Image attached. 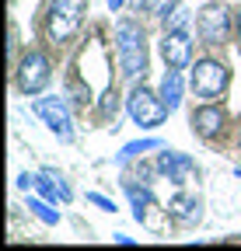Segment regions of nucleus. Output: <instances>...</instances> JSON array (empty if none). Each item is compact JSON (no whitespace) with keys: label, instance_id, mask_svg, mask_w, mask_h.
<instances>
[{"label":"nucleus","instance_id":"12","mask_svg":"<svg viewBox=\"0 0 241 251\" xmlns=\"http://www.w3.org/2000/svg\"><path fill=\"white\" fill-rule=\"evenodd\" d=\"M126 196H130V202H133V216H136V220H143L147 209L154 206V196H150L147 185H140V188H136V185H126Z\"/></svg>","mask_w":241,"mask_h":251},{"label":"nucleus","instance_id":"10","mask_svg":"<svg viewBox=\"0 0 241 251\" xmlns=\"http://www.w3.org/2000/svg\"><path fill=\"white\" fill-rule=\"evenodd\" d=\"M224 108H217V105H203V108H196L192 112V129L199 133V136H217L220 133V126H224Z\"/></svg>","mask_w":241,"mask_h":251},{"label":"nucleus","instance_id":"18","mask_svg":"<svg viewBox=\"0 0 241 251\" xmlns=\"http://www.w3.org/2000/svg\"><path fill=\"white\" fill-rule=\"evenodd\" d=\"M102 112L115 119V112H119V94H115V87H108V91L102 94Z\"/></svg>","mask_w":241,"mask_h":251},{"label":"nucleus","instance_id":"20","mask_svg":"<svg viewBox=\"0 0 241 251\" xmlns=\"http://www.w3.org/2000/svg\"><path fill=\"white\" fill-rule=\"evenodd\" d=\"M28 185H35L32 175H18V188H28Z\"/></svg>","mask_w":241,"mask_h":251},{"label":"nucleus","instance_id":"16","mask_svg":"<svg viewBox=\"0 0 241 251\" xmlns=\"http://www.w3.org/2000/svg\"><path fill=\"white\" fill-rule=\"evenodd\" d=\"M140 7H143V14L161 18V14H168V11L175 7V0H140Z\"/></svg>","mask_w":241,"mask_h":251},{"label":"nucleus","instance_id":"17","mask_svg":"<svg viewBox=\"0 0 241 251\" xmlns=\"http://www.w3.org/2000/svg\"><path fill=\"white\" fill-rule=\"evenodd\" d=\"M186 25H189V11L175 4V7L168 11V31H175V28H186Z\"/></svg>","mask_w":241,"mask_h":251},{"label":"nucleus","instance_id":"3","mask_svg":"<svg viewBox=\"0 0 241 251\" xmlns=\"http://www.w3.org/2000/svg\"><path fill=\"white\" fill-rule=\"evenodd\" d=\"M84 11H87V0H53L49 4V35H53V42H67L77 31Z\"/></svg>","mask_w":241,"mask_h":251},{"label":"nucleus","instance_id":"15","mask_svg":"<svg viewBox=\"0 0 241 251\" xmlns=\"http://www.w3.org/2000/svg\"><path fill=\"white\" fill-rule=\"evenodd\" d=\"M28 209H32V213L42 220V224H49V227H56V224H59V213H56V209H49L42 199H28Z\"/></svg>","mask_w":241,"mask_h":251},{"label":"nucleus","instance_id":"21","mask_svg":"<svg viewBox=\"0 0 241 251\" xmlns=\"http://www.w3.org/2000/svg\"><path fill=\"white\" fill-rule=\"evenodd\" d=\"M105 4H108V11H119V7L126 4V0H105Z\"/></svg>","mask_w":241,"mask_h":251},{"label":"nucleus","instance_id":"5","mask_svg":"<svg viewBox=\"0 0 241 251\" xmlns=\"http://www.w3.org/2000/svg\"><path fill=\"white\" fill-rule=\"evenodd\" d=\"M224 87H227V67H224V63L199 59L196 67H192V91L199 94V98L214 101V98L224 94Z\"/></svg>","mask_w":241,"mask_h":251},{"label":"nucleus","instance_id":"8","mask_svg":"<svg viewBox=\"0 0 241 251\" xmlns=\"http://www.w3.org/2000/svg\"><path fill=\"white\" fill-rule=\"evenodd\" d=\"M161 56L171 70H182L189 67V56H192V39L186 28H175V31H164V42H161Z\"/></svg>","mask_w":241,"mask_h":251},{"label":"nucleus","instance_id":"14","mask_svg":"<svg viewBox=\"0 0 241 251\" xmlns=\"http://www.w3.org/2000/svg\"><path fill=\"white\" fill-rule=\"evenodd\" d=\"M147 150H164V143L161 140H136V143H126L123 147V153H119V161H133V157H140V153H147Z\"/></svg>","mask_w":241,"mask_h":251},{"label":"nucleus","instance_id":"22","mask_svg":"<svg viewBox=\"0 0 241 251\" xmlns=\"http://www.w3.org/2000/svg\"><path fill=\"white\" fill-rule=\"evenodd\" d=\"M238 31H241V14H238Z\"/></svg>","mask_w":241,"mask_h":251},{"label":"nucleus","instance_id":"13","mask_svg":"<svg viewBox=\"0 0 241 251\" xmlns=\"http://www.w3.org/2000/svg\"><path fill=\"white\" fill-rule=\"evenodd\" d=\"M171 216L182 220V224H196L199 220V202L189 199V196H178V199H171Z\"/></svg>","mask_w":241,"mask_h":251},{"label":"nucleus","instance_id":"6","mask_svg":"<svg viewBox=\"0 0 241 251\" xmlns=\"http://www.w3.org/2000/svg\"><path fill=\"white\" fill-rule=\"evenodd\" d=\"M35 115H39L63 143L74 140V122H70V112H67V101H63V98H39V101H35Z\"/></svg>","mask_w":241,"mask_h":251},{"label":"nucleus","instance_id":"9","mask_svg":"<svg viewBox=\"0 0 241 251\" xmlns=\"http://www.w3.org/2000/svg\"><path fill=\"white\" fill-rule=\"evenodd\" d=\"M158 171L168 175V181H175V185L196 181V164L189 161L186 153H175V150H164V153L158 157Z\"/></svg>","mask_w":241,"mask_h":251},{"label":"nucleus","instance_id":"11","mask_svg":"<svg viewBox=\"0 0 241 251\" xmlns=\"http://www.w3.org/2000/svg\"><path fill=\"white\" fill-rule=\"evenodd\" d=\"M161 101L168 105V112H175L178 105H182V74L171 70V67H168V74L161 80Z\"/></svg>","mask_w":241,"mask_h":251},{"label":"nucleus","instance_id":"1","mask_svg":"<svg viewBox=\"0 0 241 251\" xmlns=\"http://www.w3.org/2000/svg\"><path fill=\"white\" fill-rule=\"evenodd\" d=\"M115 49H119V67L126 77H143L147 70V42L136 21H119L115 25Z\"/></svg>","mask_w":241,"mask_h":251},{"label":"nucleus","instance_id":"4","mask_svg":"<svg viewBox=\"0 0 241 251\" xmlns=\"http://www.w3.org/2000/svg\"><path fill=\"white\" fill-rule=\"evenodd\" d=\"M196 31L206 46H224L231 35V11L224 4H206L196 18Z\"/></svg>","mask_w":241,"mask_h":251},{"label":"nucleus","instance_id":"7","mask_svg":"<svg viewBox=\"0 0 241 251\" xmlns=\"http://www.w3.org/2000/svg\"><path fill=\"white\" fill-rule=\"evenodd\" d=\"M46 84H49V59L42 52H28L18 63V87L25 94H39Z\"/></svg>","mask_w":241,"mask_h":251},{"label":"nucleus","instance_id":"2","mask_svg":"<svg viewBox=\"0 0 241 251\" xmlns=\"http://www.w3.org/2000/svg\"><path fill=\"white\" fill-rule=\"evenodd\" d=\"M126 108H130V119L140 126V129H150V126H161V122L171 115V112H168V105L158 98V94H150L143 84L130 91V98H126Z\"/></svg>","mask_w":241,"mask_h":251},{"label":"nucleus","instance_id":"19","mask_svg":"<svg viewBox=\"0 0 241 251\" xmlns=\"http://www.w3.org/2000/svg\"><path fill=\"white\" fill-rule=\"evenodd\" d=\"M87 202H95V206H102V209L115 213V202H112V199H105V196H98V192H87Z\"/></svg>","mask_w":241,"mask_h":251}]
</instances>
